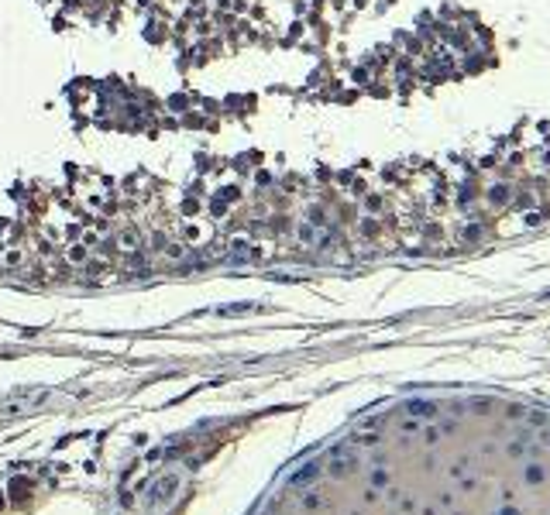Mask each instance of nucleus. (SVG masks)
I'll list each match as a JSON object with an SVG mask.
<instances>
[{
    "instance_id": "nucleus-5",
    "label": "nucleus",
    "mask_w": 550,
    "mask_h": 515,
    "mask_svg": "<svg viewBox=\"0 0 550 515\" xmlns=\"http://www.w3.org/2000/svg\"><path fill=\"white\" fill-rule=\"evenodd\" d=\"M299 241H306V244H313V227H306V223L299 227Z\"/></svg>"
},
{
    "instance_id": "nucleus-3",
    "label": "nucleus",
    "mask_w": 550,
    "mask_h": 515,
    "mask_svg": "<svg viewBox=\"0 0 550 515\" xmlns=\"http://www.w3.org/2000/svg\"><path fill=\"white\" fill-rule=\"evenodd\" d=\"M505 200H509V186H505V182H499V186L488 189V203H492V206H502Z\"/></svg>"
},
{
    "instance_id": "nucleus-4",
    "label": "nucleus",
    "mask_w": 550,
    "mask_h": 515,
    "mask_svg": "<svg viewBox=\"0 0 550 515\" xmlns=\"http://www.w3.org/2000/svg\"><path fill=\"white\" fill-rule=\"evenodd\" d=\"M303 508H306V512L320 508V495H306V498H303Z\"/></svg>"
},
{
    "instance_id": "nucleus-2",
    "label": "nucleus",
    "mask_w": 550,
    "mask_h": 515,
    "mask_svg": "<svg viewBox=\"0 0 550 515\" xmlns=\"http://www.w3.org/2000/svg\"><path fill=\"white\" fill-rule=\"evenodd\" d=\"M320 474H324V464H317V460H313V464L299 467V470L292 474V478H289V488H306V484H313V481H317Z\"/></svg>"
},
{
    "instance_id": "nucleus-1",
    "label": "nucleus",
    "mask_w": 550,
    "mask_h": 515,
    "mask_svg": "<svg viewBox=\"0 0 550 515\" xmlns=\"http://www.w3.org/2000/svg\"><path fill=\"white\" fill-rule=\"evenodd\" d=\"M179 484H182V478H179V474H162V478L148 488V501H151V505H169V501L176 498Z\"/></svg>"
}]
</instances>
